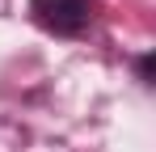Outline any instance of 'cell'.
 <instances>
[{"label":"cell","mask_w":156,"mask_h":152,"mask_svg":"<svg viewBox=\"0 0 156 152\" xmlns=\"http://www.w3.org/2000/svg\"><path fill=\"white\" fill-rule=\"evenodd\" d=\"M34 13L47 30H59V34H76L89 21L84 0H34Z\"/></svg>","instance_id":"cell-1"}]
</instances>
